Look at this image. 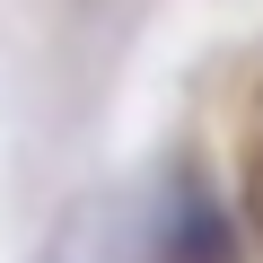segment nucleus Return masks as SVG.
<instances>
[{
	"mask_svg": "<svg viewBox=\"0 0 263 263\" xmlns=\"http://www.w3.org/2000/svg\"><path fill=\"white\" fill-rule=\"evenodd\" d=\"M167 263H228V219L211 202H176L167 219Z\"/></svg>",
	"mask_w": 263,
	"mask_h": 263,
	"instance_id": "obj_1",
	"label": "nucleus"
}]
</instances>
